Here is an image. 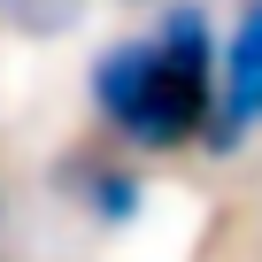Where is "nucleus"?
Returning a JSON list of instances; mask_svg holds the SVG:
<instances>
[{
  "label": "nucleus",
  "mask_w": 262,
  "mask_h": 262,
  "mask_svg": "<svg viewBox=\"0 0 262 262\" xmlns=\"http://www.w3.org/2000/svg\"><path fill=\"white\" fill-rule=\"evenodd\" d=\"M216 16L201 0H170L147 39H116L93 54V116L131 155H178L208 139L216 108Z\"/></svg>",
  "instance_id": "f257e3e1"
},
{
  "label": "nucleus",
  "mask_w": 262,
  "mask_h": 262,
  "mask_svg": "<svg viewBox=\"0 0 262 262\" xmlns=\"http://www.w3.org/2000/svg\"><path fill=\"white\" fill-rule=\"evenodd\" d=\"M262 131V0H239V16L216 54V108H208V155H231Z\"/></svg>",
  "instance_id": "f03ea898"
},
{
  "label": "nucleus",
  "mask_w": 262,
  "mask_h": 262,
  "mask_svg": "<svg viewBox=\"0 0 262 262\" xmlns=\"http://www.w3.org/2000/svg\"><path fill=\"white\" fill-rule=\"evenodd\" d=\"M54 185L93 224H131V216L147 208V178L131 170V162H116V155H62L54 162Z\"/></svg>",
  "instance_id": "7ed1b4c3"
},
{
  "label": "nucleus",
  "mask_w": 262,
  "mask_h": 262,
  "mask_svg": "<svg viewBox=\"0 0 262 262\" xmlns=\"http://www.w3.org/2000/svg\"><path fill=\"white\" fill-rule=\"evenodd\" d=\"M77 16H85V0H24V8H16V31L54 39V31H70Z\"/></svg>",
  "instance_id": "20e7f679"
},
{
  "label": "nucleus",
  "mask_w": 262,
  "mask_h": 262,
  "mask_svg": "<svg viewBox=\"0 0 262 262\" xmlns=\"http://www.w3.org/2000/svg\"><path fill=\"white\" fill-rule=\"evenodd\" d=\"M16 8H24V0H0V16H16Z\"/></svg>",
  "instance_id": "39448f33"
}]
</instances>
